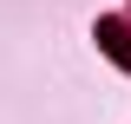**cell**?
Listing matches in <instances>:
<instances>
[{"label":"cell","instance_id":"1","mask_svg":"<svg viewBox=\"0 0 131 124\" xmlns=\"http://www.w3.org/2000/svg\"><path fill=\"white\" fill-rule=\"evenodd\" d=\"M98 39H105V46H112V59L131 72V39H125V26H118V20H105V26H98Z\"/></svg>","mask_w":131,"mask_h":124}]
</instances>
